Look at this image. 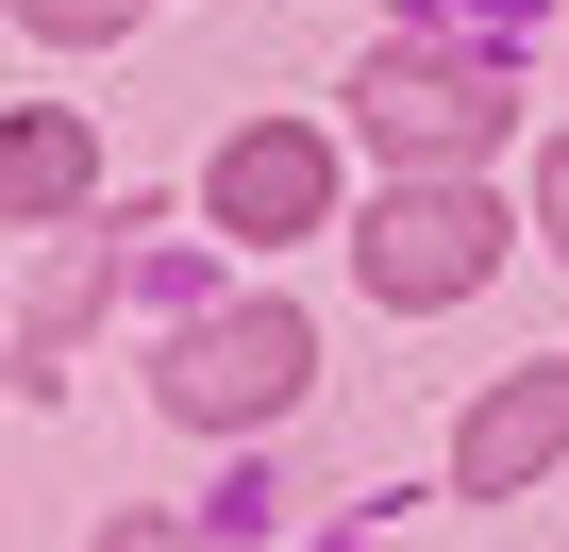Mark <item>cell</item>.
<instances>
[{
	"mask_svg": "<svg viewBox=\"0 0 569 552\" xmlns=\"http://www.w3.org/2000/svg\"><path fill=\"white\" fill-rule=\"evenodd\" d=\"M352 268H369V302H469L486 268H502V218L469 201V168H402L386 201H369V234H352Z\"/></svg>",
	"mask_w": 569,
	"mask_h": 552,
	"instance_id": "cell-1",
	"label": "cell"
},
{
	"mask_svg": "<svg viewBox=\"0 0 569 552\" xmlns=\"http://www.w3.org/2000/svg\"><path fill=\"white\" fill-rule=\"evenodd\" d=\"M302 369H319L302 302H234V319H184L151 385H168V419H201V435H251V419H284V402H302Z\"/></svg>",
	"mask_w": 569,
	"mask_h": 552,
	"instance_id": "cell-2",
	"label": "cell"
},
{
	"mask_svg": "<svg viewBox=\"0 0 569 552\" xmlns=\"http://www.w3.org/2000/svg\"><path fill=\"white\" fill-rule=\"evenodd\" d=\"M352 118H369V151H402V168H486V151H502V68L402 34V51H369Z\"/></svg>",
	"mask_w": 569,
	"mask_h": 552,
	"instance_id": "cell-3",
	"label": "cell"
},
{
	"mask_svg": "<svg viewBox=\"0 0 569 552\" xmlns=\"http://www.w3.org/2000/svg\"><path fill=\"white\" fill-rule=\"evenodd\" d=\"M201 201H218V234H319V201H336V151L268 118V134H234V151H218V184H201Z\"/></svg>",
	"mask_w": 569,
	"mask_h": 552,
	"instance_id": "cell-4",
	"label": "cell"
},
{
	"mask_svg": "<svg viewBox=\"0 0 569 552\" xmlns=\"http://www.w3.org/2000/svg\"><path fill=\"white\" fill-rule=\"evenodd\" d=\"M552 452H569V352H552V369H519V385L452 435V485H469V502H502V485H536Z\"/></svg>",
	"mask_w": 569,
	"mask_h": 552,
	"instance_id": "cell-5",
	"label": "cell"
},
{
	"mask_svg": "<svg viewBox=\"0 0 569 552\" xmlns=\"http://www.w3.org/2000/svg\"><path fill=\"white\" fill-rule=\"evenodd\" d=\"M101 285H118V234H84V218H68V234H51V268H34V302H18V385H51V369H68V335L101 319Z\"/></svg>",
	"mask_w": 569,
	"mask_h": 552,
	"instance_id": "cell-6",
	"label": "cell"
},
{
	"mask_svg": "<svg viewBox=\"0 0 569 552\" xmlns=\"http://www.w3.org/2000/svg\"><path fill=\"white\" fill-rule=\"evenodd\" d=\"M84 184H101L84 118H18V151H0V201H18V234H68V218H84Z\"/></svg>",
	"mask_w": 569,
	"mask_h": 552,
	"instance_id": "cell-7",
	"label": "cell"
},
{
	"mask_svg": "<svg viewBox=\"0 0 569 552\" xmlns=\"http://www.w3.org/2000/svg\"><path fill=\"white\" fill-rule=\"evenodd\" d=\"M18 18H34V34H68V51H101V34L134 18V0H18Z\"/></svg>",
	"mask_w": 569,
	"mask_h": 552,
	"instance_id": "cell-8",
	"label": "cell"
},
{
	"mask_svg": "<svg viewBox=\"0 0 569 552\" xmlns=\"http://www.w3.org/2000/svg\"><path fill=\"white\" fill-rule=\"evenodd\" d=\"M101 552H251V535H184V519H118Z\"/></svg>",
	"mask_w": 569,
	"mask_h": 552,
	"instance_id": "cell-9",
	"label": "cell"
},
{
	"mask_svg": "<svg viewBox=\"0 0 569 552\" xmlns=\"http://www.w3.org/2000/svg\"><path fill=\"white\" fill-rule=\"evenodd\" d=\"M536 218H552V234H569V151H552V168H536Z\"/></svg>",
	"mask_w": 569,
	"mask_h": 552,
	"instance_id": "cell-10",
	"label": "cell"
}]
</instances>
